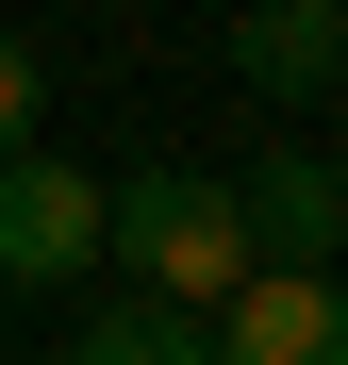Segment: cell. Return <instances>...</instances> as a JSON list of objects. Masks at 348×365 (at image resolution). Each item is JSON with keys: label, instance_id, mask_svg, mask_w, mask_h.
Returning <instances> with one entry per match:
<instances>
[{"label": "cell", "instance_id": "7a4b0ae2", "mask_svg": "<svg viewBox=\"0 0 348 365\" xmlns=\"http://www.w3.org/2000/svg\"><path fill=\"white\" fill-rule=\"evenodd\" d=\"M216 365H348V282L332 266H249L216 299V332H199Z\"/></svg>", "mask_w": 348, "mask_h": 365}, {"label": "cell", "instance_id": "6da1fadb", "mask_svg": "<svg viewBox=\"0 0 348 365\" xmlns=\"http://www.w3.org/2000/svg\"><path fill=\"white\" fill-rule=\"evenodd\" d=\"M100 250L133 266L149 299H183V316H216L232 282H249V200H232L216 166H133V182H100Z\"/></svg>", "mask_w": 348, "mask_h": 365}, {"label": "cell", "instance_id": "52a82bcc", "mask_svg": "<svg viewBox=\"0 0 348 365\" xmlns=\"http://www.w3.org/2000/svg\"><path fill=\"white\" fill-rule=\"evenodd\" d=\"M33 100H50V67H33V50H17V34H0V150H17V133H33Z\"/></svg>", "mask_w": 348, "mask_h": 365}, {"label": "cell", "instance_id": "277c9868", "mask_svg": "<svg viewBox=\"0 0 348 365\" xmlns=\"http://www.w3.org/2000/svg\"><path fill=\"white\" fill-rule=\"evenodd\" d=\"M232 200H249V250H265V266H332V250H348V166H332V150L232 166Z\"/></svg>", "mask_w": 348, "mask_h": 365}, {"label": "cell", "instance_id": "5b68a950", "mask_svg": "<svg viewBox=\"0 0 348 365\" xmlns=\"http://www.w3.org/2000/svg\"><path fill=\"white\" fill-rule=\"evenodd\" d=\"M232 83L332 100V83H348V0H232Z\"/></svg>", "mask_w": 348, "mask_h": 365}, {"label": "cell", "instance_id": "3957f363", "mask_svg": "<svg viewBox=\"0 0 348 365\" xmlns=\"http://www.w3.org/2000/svg\"><path fill=\"white\" fill-rule=\"evenodd\" d=\"M67 266H100V182L17 133L0 150V282H67Z\"/></svg>", "mask_w": 348, "mask_h": 365}, {"label": "cell", "instance_id": "8992f818", "mask_svg": "<svg viewBox=\"0 0 348 365\" xmlns=\"http://www.w3.org/2000/svg\"><path fill=\"white\" fill-rule=\"evenodd\" d=\"M50 365H216V349H199V316H183V299H149V282H133V299H100V316L50 349Z\"/></svg>", "mask_w": 348, "mask_h": 365}]
</instances>
